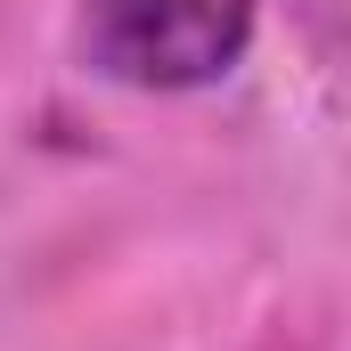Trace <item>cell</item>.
Wrapping results in <instances>:
<instances>
[{
    "instance_id": "obj_1",
    "label": "cell",
    "mask_w": 351,
    "mask_h": 351,
    "mask_svg": "<svg viewBox=\"0 0 351 351\" xmlns=\"http://www.w3.org/2000/svg\"><path fill=\"white\" fill-rule=\"evenodd\" d=\"M262 0H82L74 49L98 82L180 98V90L229 82L254 49Z\"/></svg>"
}]
</instances>
